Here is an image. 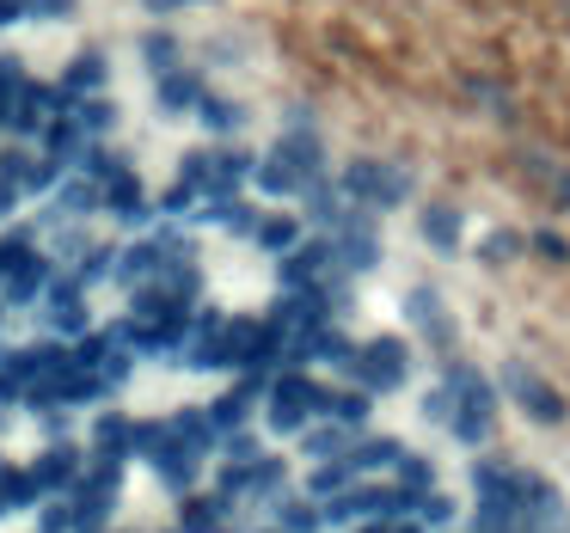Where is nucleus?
Returning <instances> with one entry per match:
<instances>
[{
    "mask_svg": "<svg viewBox=\"0 0 570 533\" xmlns=\"http://www.w3.org/2000/svg\"><path fill=\"white\" fill-rule=\"evenodd\" d=\"M325 398H332V393H325V386H313L307 374H276L264 417H271V430H301L313 411H325Z\"/></svg>",
    "mask_w": 570,
    "mask_h": 533,
    "instance_id": "f257e3e1",
    "label": "nucleus"
},
{
    "mask_svg": "<svg viewBox=\"0 0 570 533\" xmlns=\"http://www.w3.org/2000/svg\"><path fill=\"white\" fill-rule=\"evenodd\" d=\"M38 319H43V332H56V337H87L92 332V319H87V288L75 283V276H56L50 283V295L38 300Z\"/></svg>",
    "mask_w": 570,
    "mask_h": 533,
    "instance_id": "f03ea898",
    "label": "nucleus"
},
{
    "mask_svg": "<svg viewBox=\"0 0 570 533\" xmlns=\"http://www.w3.org/2000/svg\"><path fill=\"white\" fill-rule=\"evenodd\" d=\"M26 472H31V484H38V496L50 503V496H68V491H75L87 466H80V447H75V442H50V447H43V460H31Z\"/></svg>",
    "mask_w": 570,
    "mask_h": 533,
    "instance_id": "7ed1b4c3",
    "label": "nucleus"
},
{
    "mask_svg": "<svg viewBox=\"0 0 570 533\" xmlns=\"http://www.w3.org/2000/svg\"><path fill=\"white\" fill-rule=\"evenodd\" d=\"M344 190H350L356 203H374V209H393V203L411 190V178H399L393 166H381V160H356V166L344 172Z\"/></svg>",
    "mask_w": 570,
    "mask_h": 533,
    "instance_id": "20e7f679",
    "label": "nucleus"
},
{
    "mask_svg": "<svg viewBox=\"0 0 570 533\" xmlns=\"http://www.w3.org/2000/svg\"><path fill=\"white\" fill-rule=\"evenodd\" d=\"M350 368H356V381L368 386V393H386V386H399V381H405V344L381 337V344L356 349V356H350Z\"/></svg>",
    "mask_w": 570,
    "mask_h": 533,
    "instance_id": "39448f33",
    "label": "nucleus"
},
{
    "mask_svg": "<svg viewBox=\"0 0 570 533\" xmlns=\"http://www.w3.org/2000/svg\"><path fill=\"white\" fill-rule=\"evenodd\" d=\"M136 430H141L136 417H117V411H105V417H92L87 442H92V454H99V460H129V454H136Z\"/></svg>",
    "mask_w": 570,
    "mask_h": 533,
    "instance_id": "423d86ee",
    "label": "nucleus"
},
{
    "mask_svg": "<svg viewBox=\"0 0 570 533\" xmlns=\"http://www.w3.org/2000/svg\"><path fill=\"white\" fill-rule=\"evenodd\" d=\"M105 209L117 215V221H148V197H141V178L129 172V166H117L111 178H105Z\"/></svg>",
    "mask_w": 570,
    "mask_h": 533,
    "instance_id": "0eeeda50",
    "label": "nucleus"
},
{
    "mask_svg": "<svg viewBox=\"0 0 570 533\" xmlns=\"http://www.w3.org/2000/svg\"><path fill=\"white\" fill-rule=\"evenodd\" d=\"M99 87H105V56L99 50H80L75 62H68V75H62V92L68 99H99Z\"/></svg>",
    "mask_w": 570,
    "mask_h": 533,
    "instance_id": "6e6552de",
    "label": "nucleus"
},
{
    "mask_svg": "<svg viewBox=\"0 0 570 533\" xmlns=\"http://www.w3.org/2000/svg\"><path fill=\"white\" fill-rule=\"evenodd\" d=\"M203 99H209V92H203V80L197 75H185V68H178V75H160V111H203Z\"/></svg>",
    "mask_w": 570,
    "mask_h": 533,
    "instance_id": "1a4fd4ad",
    "label": "nucleus"
},
{
    "mask_svg": "<svg viewBox=\"0 0 570 533\" xmlns=\"http://www.w3.org/2000/svg\"><path fill=\"white\" fill-rule=\"evenodd\" d=\"M178 533H227V496H190Z\"/></svg>",
    "mask_w": 570,
    "mask_h": 533,
    "instance_id": "9d476101",
    "label": "nucleus"
},
{
    "mask_svg": "<svg viewBox=\"0 0 570 533\" xmlns=\"http://www.w3.org/2000/svg\"><path fill=\"white\" fill-rule=\"evenodd\" d=\"M26 87H31L26 62L0 56V129H13V111H19V99H26Z\"/></svg>",
    "mask_w": 570,
    "mask_h": 533,
    "instance_id": "9b49d317",
    "label": "nucleus"
},
{
    "mask_svg": "<svg viewBox=\"0 0 570 533\" xmlns=\"http://www.w3.org/2000/svg\"><path fill=\"white\" fill-rule=\"evenodd\" d=\"M258 190H271V197H288V190H307V172H295V166H288L283 154H271V160L258 166Z\"/></svg>",
    "mask_w": 570,
    "mask_h": 533,
    "instance_id": "f8f14e48",
    "label": "nucleus"
},
{
    "mask_svg": "<svg viewBox=\"0 0 570 533\" xmlns=\"http://www.w3.org/2000/svg\"><path fill=\"white\" fill-rule=\"evenodd\" d=\"M56 203H62V215H92V209H105V185H92V178H68V185L56 190Z\"/></svg>",
    "mask_w": 570,
    "mask_h": 533,
    "instance_id": "ddd939ff",
    "label": "nucleus"
},
{
    "mask_svg": "<svg viewBox=\"0 0 570 533\" xmlns=\"http://www.w3.org/2000/svg\"><path fill=\"white\" fill-rule=\"evenodd\" d=\"M423 234H430L435 251H454V239H460V209H448V203L423 209Z\"/></svg>",
    "mask_w": 570,
    "mask_h": 533,
    "instance_id": "4468645a",
    "label": "nucleus"
},
{
    "mask_svg": "<svg viewBox=\"0 0 570 533\" xmlns=\"http://www.w3.org/2000/svg\"><path fill=\"white\" fill-rule=\"evenodd\" d=\"M75 124H80V129H87V141H99V136H105V129H111V124H117V105H111V99H105V92H99V99H80V105H75Z\"/></svg>",
    "mask_w": 570,
    "mask_h": 533,
    "instance_id": "2eb2a0df",
    "label": "nucleus"
},
{
    "mask_svg": "<svg viewBox=\"0 0 570 533\" xmlns=\"http://www.w3.org/2000/svg\"><path fill=\"white\" fill-rule=\"evenodd\" d=\"M295 239H301V221H288V215H264L258 221V246L264 251H295Z\"/></svg>",
    "mask_w": 570,
    "mask_h": 533,
    "instance_id": "dca6fc26",
    "label": "nucleus"
},
{
    "mask_svg": "<svg viewBox=\"0 0 570 533\" xmlns=\"http://www.w3.org/2000/svg\"><path fill=\"white\" fill-rule=\"evenodd\" d=\"M141 56H148L154 75H178V38H166V31H148V38H141Z\"/></svg>",
    "mask_w": 570,
    "mask_h": 533,
    "instance_id": "f3484780",
    "label": "nucleus"
},
{
    "mask_svg": "<svg viewBox=\"0 0 570 533\" xmlns=\"http://www.w3.org/2000/svg\"><path fill=\"white\" fill-rule=\"evenodd\" d=\"M276 521H283L276 533H320L325 509L320 503H283V509H276Z\"/></svg>",
    "mask_w": 570,
    "mask_h": 533,
    "instance_id": "a211bd4d",
    "label": "nucleus"
},
{
    "mask_svg": "<svg viewBox=\"0 0 570 533\" xmlns=\"http://www.w3.org/2000/svg\"><path fill=\"white\" fill-rule=\"evenodd\" d=\"M203 124H209L215 136H234V129L246 124V111H239L234 99H203Z\"/></svg>",
    "mask_w": 570,
    "mask_h": 533,
    "instance_id": "6ab92c4d",
    "label": "nucleus"
},
{
    "mask_svg": "<svg viewBox=\"0 0 570 533\" xmlns=\"http://www.w3.org/2000/svg\"><path fill=\"white\" fill-rule=\"evenodd\" d=\"M515 246H521L515 234H491V239H484V258H491V264H503V258H515Z\"/></svg>",
    "mask_w": 570,
    "mask_h": 533,
    "instance_id": "aec40b11",
    "label": "nucleus"
},
{
    "mask_svg": "<svg viewBox=\"0 0 570 533\" xmlns=\"http://www.w3.org/2000/svg\"><path fill=\"white\" fill-rule=\"evenodd\" d=\"M75 0H31V19H68Z\"/></svg>",
    "mask_w": 570,
    "mask_h": 533,
    "instance_id": "412c9836",
    "label": "nucleus"
},
{
    "mask_svg": "<svg viewBox=\"0 0 570 533\" xmlns=\"http://www.w3.org/2000/svg\"><path fill=\"white\" fill-rule=\"evenodd\" d=\"M31 13V0H0V26H19Z\"/></svg>",
    "mask_w": 570,
    "mask_h": 533,
    "instance_id": "4be33fe9",
    "label": "nucleus"
},
{
    "mask_svg": "<svg viewBox=\"0 0 570 533\" xmlns=\"http://www.w3.org/2000/svg\"><path fill=\"white\" fill-rule=\"evenodd\" d=\"M533 246H540L546 258H564V239H558V234H540V239H533Z\"/></svg>",
    "mask_w": 570,
    "mask_h": 533,
    "instance_id": "5701e85b",
    "label": "nucleus"
},
{
    "mask_svg": "<svg viewBox=\"0 0 570 533\" xmlns=\"http://www.w3.org/2000/svg\"><path fill=\"white\" fill-rule=\"evenodd\" d=\"M154 13H173V7H185V0H148Z\"/></svg>",
    "mask_w": 570,
    "mask_h": 533,
    "instance_id": "b1692460",
    "label": "nucleus"
},
{
    "mask_svg": "<svg viewBox=\"0 0 570 533\" xmlns=\"http://www.w3.org/2000/svg\"><path fill=\"white\" fill-rule=\"evenodd\" d=\"M105 533H111V527H105Z\"/></svg>",
    "mask_w": 570,
    "mask_h": 533,
    "instance_id": "393cba45",
    "label": "nucleus"
}]
</instances>
